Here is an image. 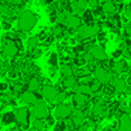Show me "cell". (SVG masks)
I'll use <instances>...</instances> for the list:
<instances>
[{
  "instance_id": "cell-1",
  "label": "cell",
  "mask_w": 131,
  "mask_h": 131,
  "mask_svg": "<svg viewBox=\"0 0 131 131\" xmlns=\"http://www.w3.org/2000/svg\"><path fill=\"white\" fill-rule=\"evenodd\" d=\"M38 21V16L37 13H34L32 10H21L18 13V18H17V27L20 31L23 32H30L32 28L35 27Z\"/></svg>"
},
{
  "instance_id": "cell-2",
  "label": "cell",
  "mask_w": 131,
  "mask_h": 131,
  "mask_svg": "<svg viewBox=\"0 0 131 131\" xmlns=\"http://www.w3.org/2000/svg\"><path fill=\"white\" fill-rule=\"evenodd\" d=\"M100 30L99 24H92V26H86V24H80V27L78 28L76 31V38L78 41H89V40H93L96 37L97 31Z\"/></svg>"
},
{
  "instance_id": "cell-3",
  "label": "cell",
  "mask_w": 131,
  "mask_h": 131,
  "mask_svg": "<svg viewBox=\"0 0 131 131\" xmlns=\"http://www.w3.org/2000/svg\"><path fill=\"white\" fill-rule=\"evenodd\" d=\"M73 104H66V103H58L52 110V116L55 120H65L71 116L73 111Z\"/></svg>"
},
{
  "instance_id": "cell-4",
  "label": "cell",
  "mask_w": 131,
  "mask_h": 131,
  "mask_svg": "<svg viewBox=\"0 0 131 131\" xmlns=\"http://www.w3.org/2000/svg\"><path fill=\"white\" fill-rule=\"evenodd\" d=\"M93 76H94V79L99 80L100 83H103V85L110 83V80L113 79V73H111V71H110V69H107V68H104V66H102V65L94 66Z\"/></svg>"
},
{
  "instance_id": "cell-5",
  "label": "cell",
  "mask_w": 131,
  "mask_h": 131,
  "mask_svg": "<svg viewBox=\"0 0 131 131\" xmlns=\"http://www.w3.org/2000/svg\"><path fill=\"white\" fill-rule=\"evenodd\" d=\"M16 116V123L18 124V127L26 128L30 124V117H31V111L27 107H18L14 113Z\"/></svg>"
},
{
  "instance_id": "cell-6",
  "label": "cell",
  "mask_w": 131,
  "mask_h": 131,
  "mask_svg": "<svg viewBox=\"0 0 131 131\" xmlns=\"http://www.w3.org/2000/svg\"><path fill=\"white\" fill-rule=\"evenodd\" d=\"M89 52L92 54L93 59L97 61V62H103V61H106L108 58L103 44H92V45L89 47Z\"/></svg>"
},
{
  "instance_id": "cell-7",
  "label": "cell",
  "mask_w": 131,
  "mask_h": 131,
  "mask_svg": "<svg viewBox=\"0 0 131 131\" xmlns=\"http://www.w3.org/2000/svg\"><path fill=\"white\" fill-rule=\"evenodd\" d=\"M58 92H59V90H58V88H55V86H52V85L41 86V96H42L44 100H47V102H49V103L57 102Z\"/></svg>"
},
{
  "instance_id": "cell-8",
  "label": "cell",
  "mask_w": 131,
  "mask_h": 131,
  "mask_svg": "<svg viewBox=\"0 0 131 131\" xmlns=\"http://www.w3.org/2000/svg\"><path fill=\"white\" fill-rule=\"evenodd\" d=\"M30 111H31V116L34 117V118H42L44 120L47 116H49V111H48L47 104L44 102H40V100L32 104V108Z\"/></svg>"
},
{
  "instance_id": "cell-9",
  "label": "cell",
  "mask_w": 131,
  "mask_h": 131,
  "mask_svg": "<svg viewBox=\"0 0 131 131\" xmlns=\"http://www.w3.org/2000/svg\"><path fill=\"white\" fill-rule=\"evenodd\" d=\"M123 4H117L114 0H104L102 4H100V9L104 13L106 16H111V14H117L120 13Z\"/></svg>"
},
{
  "instance_id": "cell-10",
  "label": "cell",
  "mask_w": 131,
  "mask_h": 131,
  "mask_svg": "<svg viewBox=\"0 0 131 131\" xmlns=\"http://www.w3.org/2000/svg\"><path fill=\"white\" fill-rule=\"evenodd\" d=\"M128 68V62L124 58H120V59H111V65H110V71L113 75H121L127 71Z\"/></svg>"
},
{
  "instance_id": "cell-11",
  "label": "cell",
  "mask_w": 131,
  "mask_h": 131,
  "mask_svg": "<svg viewBox=\"0 0 131 131\" xmlns=\"http://www.w3.org/2000/svg\"><path fill=\"white\" fill-rule=\"evenodd\" d=\"M62 24L66 27V30H78L80 27V24H82V18L78 14L71 13V14H68L65 17V20H63Z\"/></svg>"
},
{
  "instance_id": "cell-12",
  "label": "cell",
  "mask_w": 131,
  "mask_h": 131,
  "mask_svg": "<svg viewBox=\"0 0 131 131\" xmlns=\"http://www.w3.org/2000/svg\"><path fill=\"white\" fill-rule=\"evenodd\" d=\"M69 118L72 120V123H73L75 127H80V125L86 121L88 116H86V113L83 110H80V108H73V111L71 113Z\"/></svg>"
},
{
  "instance_id": "cell-13",
  "label": "cell",
  "mask_w": 131,
  "mask_h": 131,
  "mask_svg": "<svg viewBox=\"0 0 131 131\" xmlns=\"http://www.w3.org/2000/svg\"><path fill=\"white\" fill-rule=\"evenodd\" d=\"M88 103H89V96L82 94V93H78V92L73 93V96H72V104H73L75 108L83 110V108L88 106Z\"/></svg>"
},
{
  "instance_id": "cell-14",
  "label": "cell",
  "mask_w": 131,
  "mask_h": 131,
  "mask_svg": "<svg viewBox=\"0 0 131 131\" xmlns=\"http://www.w3.org/2000/svg\"><path fill=\"white\" fill-rule=\"evenodd\" d=\"M110 85L114 88L116 93H124V92H127V88H128L127 80L118 76H113V79L110 80Z\"/></svg>"
},
{
  "instance_id": "cell-15",
  "label": "cell",
  "mask_w": 131,
  "mask_h": 131,
  "mask_svg": "<svg viewBox=\"0 0 131 131\" xmlns=\"http://www.w3.org/2000/svg\"><path fill=\"white\" fill-rule=\"evenodd\" d=\"M20 99L23 103H26V104H34V103H37L38 100H40V96L37 94V92H30V90H24L20 93Z\"/></svg>"
},
{
  "instance_id": "cell-16",
  "label": "cell",
  "mask_w": 131,
  "mask_h": 131,
  "mask_svg": "<svg viewBox=\"0 0 131 131\" xmlns=\"http://www.w3.org/2000/svg\"><path fill=\"white\" fill-rule=\"evenodd\" d=\"M117 131H131V117L128 113H121L118 117V128Z\"/></svg>"
},
{
  "instance_id": "cell-17",
  "label": "cell",
  "mask_w": 131,
  "mask_h": 131,
  "mask_svg": "<svg viewBox=\"0 0 131 131\" xmlns=\"http://www.w3.org/2000/svg\"><path fill=\"white\" fill-rule=\"evenodd\" d=\"M41 80H40V78L38 76H30L28 78V80H27V83H26V89L27 90H30V92H38V90H41Z\"/></svg>"
},
{
  "instance_id": "cell-18",
  "label": "cell",
  "mask_w": 131,
  "mask_h": 131,
  "mask_svg": "<svg viewBox=\"0 0 131 131\" xmlns=\"http://www.w3.org/2000/svg\"><path fill=\"white\" fill-rule=\"evenodd\" d=\"M82 24H86V26H92V24H96V17H94L93 12L90 9H86L85 12L82 13Z\"/></svg>"
},
{
  "instance_id": "cell-19",
  "label": "cell",
  "mask_w": 131,
  "mask_h": 131,
  "mask_svg": "<svg viewBox=\"0 0 131 131\" xmlns=\"http://www.w3.org/2000/svg\"><path fill=\"white\" fill-rule=\"evenodd\" d=\"M51 34L54 35V38H62L66 34V27L62 23H55L51 30Z\"/></svg>"
},
{
  "instance_id": "cell-20",
  "label": "cell",
  "mask_w": 131,
  "mask_h": 131,
  "mask_svg": "<svg viewBox=\"0 0 131 131\" xmlns=\"http://www.w3.org/2000/svg\"><path fill=\"white\" fill-rule=\"evenodd\" d=\"M14 121H16V116L13 111H4V113L0 114V123L3 125H10Z\"/></svg>"
},
{
  "instance_id": "cell-21",
  "label": "cell",
  "mask_w": 131,
  "mask_h": 131,
  "mask_svg": "<svg viewBox=\"0 0 131 131\" xmlns=\"http://www.w3.org/2000/svg\"><path fill=\"white\" fill-rule=\"evenodd\" d=\"M73 92H78V93L86 94V96H93V93H92V89H90V86H89L88 83H79V82H78V85L73 88Z\"/></svg>"
},
{
  "instance_id": "cell-22",
  "label": "cell",
  "mask_w": 131,
  "mask_h": 131,
  "mask_svg": "<svg viewBox=\"0 0 131 131\" xmlns=\"http://www.w3.org/2000/svg\"><path fill=\"white\" fill-rule=\"evenodd\" d=\"M61 83H62L63 89H68V90H73V88L78 85V79L75 76H69V78H62V80H61Z\"/></svg>"
},
{
  "instance_id": "cell-23",
  "label": "cell",
  "mask_w": 131,
  "mask_h": 131,
  "mask_svg": "<svg viewBox=\"0 0 131 131\" xmlns=\"http://www.w3.org/2000/svg\"><path fill=\"white\" fill-rule=\"evenodd\" d=\"M75 73V68L72 63H63L62 66H61V75H62V78H69V76H73Z\"/></svg>"
},
{
  "instance_id": "cell-24",
  "label": "cell",
  "mask_w": 131,
  "mask_h": 131,
  "mask_svg": "<svg viewBox=\"0 0 131 131\" xmlns=\"http://www.w3.org/2000/svg\"><path fill=\"white\" fill-rule=\"evenodd\" d=\"M59 59H61V57L57 51L51 52V54L48 55V65L51 66V68H57V66L59 65Z\"/></svg>"
},
{
  "instance_id": "cell-25",
  "label": "cell",
  "mask_w": 131,
  "mask_h": 131,
  "mask_svg": "<svg viewBox=\"0 0 131 131\" xmlns=\"http://www.w3.org/2000/svg\"><path fill=\"white\" fill-rule=\"evenodd\" d=\"M118 14L121 16L123 18H125V20H130V18H131V6H130V4H128V6H127V4H123Z\"/></svg>"
},
{
  "instance_id": "cell-26",
  "label": "cell",
  "mask_w": 131,
  "mask_h": 131,
  "mask_svg": "<svg viewBox=\"0 0 131 131\" xmlns=\"http://www.w3.org/2000/svg\"><path fill=\"white\" fill-rule=\"evenodd\" d=\"M45 127H47L45 121H44L42 118H35L34 121H32V128H34V130H37V131H42Z\"/></svg>"
},
{
  "instance_id": "cell-27",
  "label": "cell",
  "mask_w": 131,
  "mask_h": 131,
  "mask_svg": "<svg viewBox=\"0 0 131 131\" xmlns=\"http://www.w3.org/2000/svg\"><path fill=\"white\" fill-rule=\"evenodd\" d=\"M38 45H40V42H38L37 35H35V37H30L28 40H27V48H28V51L34 49L35 47H38Z\"/></svg>"
},
{
  "instance_id": "cell-28",
  "label": "cell",
  "mask_w": 131,
  "mask_h": 131,
  "mask_svg": "<svg viewBox=\"0 0 131 131\" xmlns=\"http://www.w3.org/2000/svg\"><path fill=\"white\" fill-rule=\"evenodd\" d=\"M121 28H123V35L125 38H131V21L128 20L127 23H124V26Z\"/></svg>"
},
{
  "instance_id": "cell-29",
  "label": "cell",
  "mask_w": 131,
  "mask_h": 131,
  "mask_svg": "<svg viewBox=\"0 0 131 131\" xmlns=\"http://www.w3.org/2000/svg\"><path fill=\"white\" fill-rule=\"evenodd\" d=\"M24 83H21V82H16V83H13V86H12V92L13 93H18L20 94L21 92H24Z\"/></svg>"
},
{
  "instance_id": "cell-30",
  "label": "cell",
  "mask_w": 131,
  "mask_h": 131,
  "mask_svg": "<svg viewBox=\"0 0 131 131\" xmlns=\"http://www.w3.org/2000/svg\"><path fill=\"white\" fill-rule=\"evenodd\" d=\"M41 55H42V49H41L40 47H35L34 49L30 51V58H31V59H37V58H40Z\"/></svg>"
},
{
  "instance_id": "cell-31",
  "label": "cell",
  "mask_w": 131,
  "mask_h": 131,
  "mask_svg": "<svg viewBox=\"0 0 131 131\" xmlns=\"http://www.w3.org/2000/svg\"><path fill=\"white\" fill-rule=\"evenodd\" d=\"M12 26H13V18H7V20L2 21V28L4 31H10L12 30Z\"/></svg>"
},
{
  "instance_id": "cell-32",
  "label": "cell",
  "mask_w": 131,
  "mask_h": 131,
  "mask_svg": "<svg viewBox=\"0 0 131 131\" xmlns=\"http://www.w3.org/2000/svg\"><path fill=\"white\" fill-rule=\"evenodd\" d=\"M66 130H68V128H66V124H65L63 120H59L54 127V131H66Z\"/></svg>"
},
{
  "instance_id": "cell-33",
  "label": "cell",
  "mask_w": 131,
  "mask_h": 131,
  "mask_svg": "<svg viewBox=\"0 0 131 131\" xmlns=\"http://www.w3.org/2000/svg\"><path fill=\"white\" fill-rule=\"evenodd\" d=\"M123 58V49L121 48H116L111 51V59H120Z\"/></svg>"
},
{
  "instance_id": "cell-34",
  "label": "cell",
  "mask_w": 131,
  "mask_h": 131,
  "mask_svg": "<svg viewBox=\"0 0 131 131\" xmlns=\"http://www.w3.org/2000/svg\"><path fill=\"white\" fill-rule=\"evenodd\" d=\"M66 99H68L66 92H58V96H57V102L58 103H65Z\"/></svg>"
},
{
  "instance_id": "cell-35",
  "label": "cell",
  "mask_w": 131,
  "mask_h": 131,
  "mask_svg": "<svg viewBox=\"0 0 131 131\" xmlns=\"http://www.w3.org/2000/svg\"><path fill=\"white\" fill-rule=\"evenodd\" d=\"M86 2H88V9H90V10H93V9L100 6L99 0H86Z\"/></svg>"
},
{
  "instance_id": "cell-36",
  "label": "cell",
  "mask_w": 131,
  "mask_h": 131,
  "mask_svg": "<svg viewBox=\"0 0 131 131\" xmlns=\"http://www.w3.org/2000/svg\"><path fill=\"white\" fill-rule=\"evenodd\" d=\"M7 89H9V85H7L6 82H3V80H2V82H0V92H6Z\"/></svg>"
},
{
  "instance_id": "cell-37",
  "label": "cell",
  "mask_w": 131,
  "mask_h": 131,
  "mask_svg": "<svg viewBox=\"0 0 131 131\" xmlns=\"http://www.w3.org/2000/svg\"><path fill=\"white\" fill-rule=\"evenodd\" d=\"M41 3H42L44 6H51V4L57 3V0H41Z\"/></svg>"
},
{
  "instance_id": "cell-38",
  "label": "cell",
  "mask_w": 131,
  "mask_h": 131,
  "mask_svg": "<svg viewBox=\"0 0 131 131\" xmlns=\"http://www.w3.org/2000/svg\"><path fill=\"white\" fill-rule=\"evenodd\" d=\"M12 131H23L21 127H16V128H12Z\"/></svg>"
},
{
  "instance_id": "cell-39",
  "label": "cell",
  "mask_w": 131,
  "mask_h": 131,
  "mask_svg": "<svg viewBox=\"0 0 131 131\" xmlns=\"http://www.w3.org/2000/svg\"><path fill=\"white\" fill-rule=\"evenodd\" d=\"M0 16H3V4L0 3Z\"/></svg>"
},
{
  "instance_id": "cell-40",
  "label": "cell",
  "mask_w": 131,
  "mask_h": 131,
  "mask_svg": "<svg viewBox=\"0 0 131 131\" xmlns=\"http://www.w3.org/2000/svg\"><path fill=\"white\" fill-rule=\"evenodd\" d=\"M127 93H128V94H131V85H128V88H127Z\"/></svg>"
},
{
  "instance_id": "cell-41",
  "label": "cell",
  "mask_w": 131,
  "mask_h": 131,
  "mask_svg": "<svg viewBox=\"0 0 131 131\" xmlns=\"http://www.w3.org/2000/svg\"><path fill=\"white\" fill-rule=\"evenodd\" d=\"M127 71H128V73L131 75V63H128V68H127Z\"/></svg>"
},
{
  "instance_id": "cell-42",
  "label": "cell",
  "mask_w": 131,
  "mask_h": 131,
  "mask_svg": "<svg viewBox=\"0 0 131 131\" xmlns=\"http://www.w3.org/2000/svg\"><path fill=\"white\" fill-rule=\"evenodd\" d=\"M130 6H131V0H130Z\"/></svg>"
}]
</instances>
